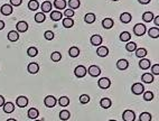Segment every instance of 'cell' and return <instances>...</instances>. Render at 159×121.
Returning <instances> with one entry per match:
<instances>
[{
    "label": "cell",
    "mask_w": 159,
    "mask_h": 121,
    "mask_svg": "<svg viewBox=\"0 0 159 121\" xmlns=\"http://www.w3.org/2000/svg\"><path fill=\"white\" fill-rule=\"evenodd\" d=\"M131 91L133 94L136 95H139V94H142L145 92V86L142 85L141 83H133L132 86H131Z\"/></svg>",
    "instance_id": "cell-1"
},
{
    "label": "cell",
    "mask_w": 159,
    "mask_h": 121,
    "mask_svg": "<svg viewBox=\"0 0 159 121\" xmlns=\"http://www.w3.org/2000/svg\"><path fill=\"white\" fill-rule=\"evenodd\" d=\"M146 26L144 24H137V25H135V27H133V33H135V35L136 36H142L146 34Z\"/></svg>",
    "instance_id": "cell-2"
},
{
    "label": "cell",
    "mask_w": 159,
    "mask_h": 121,
    "mask_svg": "<svg viewBox=\"0 0 159 121\" xmlns=\"http://www.w3.org/2000/svg\"><path fill=\"white\" fill-rule=\"evenodd\" d=\"M86 72L91 75V76L96 78V76H99V75L101 74V69H100L98 65H91V66L87 69Z\"/></svg>",
    "instance_id": "cell-3"
},
{
    "label": "cell",
    "mask_w": 159,
    "mask_h": 121,
    "mask_svg": "<svg viewBox=\"0 0 159 121\" xmlns=\"http://www.w3.org/2000/svg\"><path fill=\"white\" fill-rule=\"evenodd\" d=\"M56 98L54 95H47L45 99H44V104L47 108H53L56 106Z\"/></svg>",
    "instance_id": "cell-4"
},
{
    "label": "cell",
    "mask_w": 159,
    "mask_h": 121,
    "mask_svg": "<svg viewBox=\"0 0 159 121\" xmlns=\"http://www.w3.org/2000/svg\"><path fill=\"white\" fill-rule=\"evenodd\" d=\"M86 69L83 66V65H79V66H76L75 67V70H74V74H75V76L76 78H84L85 75H86Z\"/></svg>",
    "instance_id": "cell-5"
},
{
    "label": "cell",
    "mask_w": 159,
    "mask_h": 121,
    "mask_svg": "<svg viewBox=\"0 0 159 121\" xmlns=\"http://www.w3.org/2000/svg\"><path fill=\"white\" fill-rule=\"evenodd\" d=\"M98 85H99V87L102 89V90H105V89H109V87H110L111 81H110V78H101L98 81Z\"/></svg>",
    "instance_id": "cell-6"
},
{
    "label": "cell",
    "mask_w": 159,
    "mask_h": 121,
    "mask_svg": "<svg viewBox=\"0 0 159 121\" xmlns=\"http://www.w3.org/2000/svg\"><path fill=\"white\" fill-rule=\"evenodd\" d=\"M123 121H135L136 119V113L132 110H126L122 113Z\"/></svg>",
    "instance_id": "cell-7"
},
{
    "label": "cell",
    "mask_w": 159,
    "mask_h": 121,
    "mask_svg": "<svg viewBox=\"0 0 159 121\" xmlns=\"http://www.w3.org/2000/svg\"><path fill=\"white\" fill-rule=\"evenodd\" d=\"M16 104L19 108H25L28 104V98L25 97V95H20L16 99Z\"/></svg>",
    "instance_id": "cell-8"
},
{
    "label": "cell",
    "mask_w": 159,
    "mask_h": 121,
    "mask_svg": "<svg viewBox=\"0 0 159 121\" xmlns=\"http://www.w3.org/2000/svg\"><path fill=\"white\" fill-rule=\"evenodd\" d=\"M16 29H17V31L18 33H25V31H27V29H28V24L26 22H17V25H16Z\"/></svg>",
    "instance_id": "cell-9"
},
{
    "label": "cell",
    "mask_w": 159,
    "mask_h": 121,
    "mask_svg": "<svg viewBox=\"0 0 159 121\" xmlns=\"http://www.w3.org/2000/svg\"><path fill=\"white\" fill-rule=\"evenodd\" d=\"M128 66H129V63H128V61L124 59V58H121V59H119V61L116 62V69L120 70V71H124V70H127Z\"/></svg>",
    "instance_id": "cell-10"
},
{
    "label": "cell",
    "mask_w": 159,
    "mask_h": 121,
    "mask_svg": "<svg viewBox=\"0 0 159 121\" xmlns=\"http://www.w3.org/2000/svg\"><path fill=\"white\" fill-rule=\"evenodd\" d=\"M0 11H1V14L5 15V16H9V15L13 14V6L11 5H2V7L0 8Z\"/></svg>",
    "instance_id": "cell-11"
},
{
    "label": "cell",
    "mask_w": 159,
    "mask_h": 121,
    "mask_svg": "<svg viewBox=\"0 0 159 121\" xmlns=\"http://www.w3.org/2000/svg\"><path fill=\"white\" fill-rule=\"evenodd\" d=\"M27 70H28V72L30 74H36L39 71V65L37 64L36 62H31L27 66Z\"/></svg>",
    "instance_id": "cell-12"
},
{
    "label": "cell",
    "mask_w": 159,
    "mask_h": 121,
    "mask_svg": "<svg viewBox=\"0 0 159 121\" xmlns=\"http://www.w3.org/2000/svg\"><path fill=\"white\" fill-rule=\"evenodd\" d=\"M27 115H28L29 119L35 120V119L38 118V115H39V111L37 110L36 108H30L28 110V112H27Z\"/></svg>",
    "instance_id": "cell-13"
},
{
    "label": "cell",
    "mask_w": 159,
    "mask_h": 121,
    "mask_svg": "<svg viewBox=\"0 0 159 121\" xmlns=\"http://www.w3.org/2000/svg\"><path fill=\"white\" fill-rule=\"evenodd\" d=\"M90 42L93 46H101L102 44V37L100 35H93L90 38Z\"/></svg>",
    "instance_id": "cell-14"
},
{
    "label": "cell",
    "mask_w": 159,
    "mask_h": 121,
    "mask_svg": "<svg viewBox=\"0 0 159 121\" xmlns=\"http://www.w3.org/2000/svg\"><path fill=\"white\" fill-rule=\"evenodd\" d=\"M7 37L10 42H17V41L19 39V33H18L17 30H10V31L8 33Z\"/></svg>",
    "instance_id": "cell-15"
},
{
    "label": "cell",
    "mask_w": 159,
    "mask_h": 121,
    "mask_svg": "<svg viewBox=\"0 0 159 121\" xmlns=\"http://www.w3.org/2000/svg\"><path fill=\"white\" fill-rule=\"evenodd\" d=\"M131 19H132V16L129 13H122L120 15V20L123 24H129L131 22Z\"/></svg>",
    "instance_id": "cell-16"
},
{
    "label": "cell",
    "mask_w": 159,
    "mask_h": 121,
    "mask_svg": "<svg viewBox=\"0 0 159 121\" xmlns=\"http://www.w3.org/2000/svg\"><path fill=\"white\" fill-rule=\"evenodd\" d=\"M102 27L105 29H111L113 27V19H111V18H104L102 20Z\"/></svg>",
    "instance_id": "cell-17"
},
{
    "label": "cell",
    "mask_w": 159,
    "mask_h": 121,
    "mask_svg": "<svg viewBox=\"0 0 159 121\" xmlns=\"http://www.w3.org/2000/svg\"><path fill=\"white\" fill-rule=\"evenodd\" d=\"M141 80H142V82L146 83V84H150L153 82V80L155 78L152 76V74H149V73H145V74H142V76H141Z\"/></svg>",
    "instance_id": "cell-18"
},
{
    "label": "cell",
    "mask_w": 159,
    "mask_h": 121,
    "mask_svg": "<svg viewBox=\"0 0 159 121\" xmlns=\"http://www.w3.org/2000/svg\"><path fill=\"white\" fill-rule=\"evenodd\" d=\"M139 67H140L141 70H148V69L150 67V61L147 59L146 57H144V58L140 59V62H139Z\"/></svg>",
    "instance_id": "cell-19"
},
{
    "label": "cell",
    "mask_w": 159,
    "mask_h": 121,
    "mask_svg": "<svg viewBox=\"0 0 159 121\" xmlns=\"http://www.w3.org/2000/svg\"><path fill=\"white\" fill-rule=\"evenodd\" d=\"M2 108H3V111L6 113H11L15 110V104L13 102H5V104L2 106Z\"/></svg>",
    "instance_id": "cell-20"
},
{
    "label": "cell",
    "mask_w": 159,
    "mask_h": 121,
    "mask_svg": "<svg viewBox=\"0 0 159 121\" xmlns=\"http://www.w3.org/2000/svg\"><path fill=\"white\" fill-rule=\"evenodd\" d=\"M96 54L99 55L100 57H105L109 55V50L108 47H105V46H100L98 50H96Z\"/></svg>",
    "instance_id": "cell-21"
},
{
    "label": "cell",
    "mask_w": 159,
    "mask_h": 121,
    "mask_svg": "<svg viewBox=\"0 0 159 121\" xmlns=\"http://www.w3.org/2000/svg\"><path fill=\"white\" fill-rule=\"evenodd\" d=\"M42 8V13H50L52 10V2L51 1H44L42 3V6H39Z\"/></svg>",
    "instance_id": "cell-22"
},
{
    "label": "cell",
    "mask_w": 159,
    "mask_h": 121,
    "mask_svg": "<svg viewBox=\"0 0 159 121\" xmlns=\"http://www.w3.org/2000/svg\"><path fill=\"white\" fill-rule=\"evenodd\" d=\"M66 1L65 0H55L54 1V7L58 9V10H62V9H64L65 10V7H66Z\"/></svg>",
    "instance_id": "cell-23"
},
{
    "label": "cell",
    "mask_w": 159,
    "mask_h": 121,
    "mask_svg": "<svg viewBox=\"0 0 159 121\" xmlns=\"http://www.w3.org/2000/svg\"><path fill=\"white\" fill-rule=\"evenodd\" d=\"M100 106L103 109H109V108H111V106H112V101L109 99V98H103L100 101Z\"/></svg>",
    "instance_id": "cell-24"
},
{
    "label": "cell",
    "mask_w": 159,
    "mask_h": 121,
    "mask_svg": "<svg viewBox=\"0 0 159 121\" xmlns=\"http://www.w3.org/2000/svg\"><path fill=\"white\" fill-rule=\"evenodd\" d=\"M62 17H63V14H62L61 11H58V10H55V11H52L51 13V19L52 20H54V22L61 20Z\"/></svg>",
    "instance_id": "cell-25"
},
{
    "label": "cell",
    "mask_w": 159,
    "mask_h": 121,
    "mask_svg": "<svg viewBox=\"0 0 159 121\" xmlns=\"http://www.w3.org/2000/svg\"><path fill=\"white\" fill-rule=\"evenodd\" d=\"M153 18H155V15L152 14L151 11H146L142 15V20L145 22H150Z\"/></svg>",
    "instance_id": "cell-26"
},
{
    "label": "cell",
    "mask_w": 159,
    "mask_h": 121,
    "mask_svg": "<svg viewBox=\"0 0 159 121\" xmlns=\"http://www.w3.org/2000/svg\"><path fill=\"white\" fill-rule=\"evenodd\" d=\"M95 19H96V17H95V15L93 13H87L85 15V17H84V22L86 24H93L95 22Z\"/></svg>",
    "instance_id": "cell-27"
},
{
    "label": "cell",
    "mask_w": 159,
    "mask_h": 121,
    "mask_svg": "<svg viewBox=\"0 0 159 121\" xmlns=\"http://www.w3.org/2000/svg\"><path fill=\"white\" fill-rule=\"evenodd\" d=\"M148 35L151 38H158L159 37V28L158 27H152L148 30Z\"/></svg>",
    "instance_id": "cell-28"
},
{
    "label": "cell",
    "mask_w": 159,
    "mask_h": 121,
    "mask_svg": "<svg viewBox=\"0 0 159 121\" xmlns=\"http://www.w3.org/2000/svg\"><path fill=\"white\" fill-rule=\"evenodd\" d=\"M68 54H70L71 57L75 58V57H77L80 55V48L76 47V46H72V47L70 48V50H68Z\"/></svg>",
    "instance_id": "cell-29"
},
{
    "label": "cell",
    "mask_w": 159,
    "mask_h": 121,
    "mask_svg": "<svg viewBox=\"0 0 159 121\" xmlns=\"http://www.w3.org/2000/svg\"><path fill=\"white\" fill-rule=\"evenodd\" d=\"M119 38L121 42H129L131 39V34L129 31H122L119 36Z\"/></svg>",
    "instance_id": "cell-30"
},
{
    "label": "cell",
    "mask_w": 159,
    "mask_h": 121,
    "mask_svg": "<svg viewBox=\"0 0 159 121\" xmlns=\"http://www.w3.org/2000/svg\"><path fill=\"white\" fill-rule=\"evenodd\" d=\"M58 104L61 106V107H67L68 104H70V99L65 97V95H63V97H61L59 99H58Z\"/></svg>",
    "instance_id": "cell-31"
},
{
    "label": "cell",
    "mask_w": 159,
    "mask_h": 121,
    "mask_svg": "<svg viewBox=\"0 0 159 121\" xmlns=\"http://www.w3.org/2000/svg\"><path fill=\"white\" fill-rule=\"evenodd\" d=\"M136 52V56L139 57V58H144V57H146V55H147V53H148V50H146V48H137V50H135Z\"/></svg>",
    "instance_id": "cell-32"
},
{
    "label": "cell",
    "mask_w": 159,
    "mask_h": 121,
    "mask_svg": "<svg viewBox=\"0 0 159 121\" xmlns=\"http://www.w3.org/2000/svg\"><path fill=\"white\" fill-rule=\"evenodd\" d=\"M152 117L149 112H142L139 115V121H151Z\"/></svg>",
    "instance_id": "cell-33"
},
{
    "label": "cell",
    "mask_w": 159,
    "mask_h": 121,
    "mask_svg": "<svg viewBox=\"0 0 159 121\" xmlns=\"http://www.w3.org/2000/svg\"><path fill=\"white\" fill-rule=\"evenodd\" d=\"M39 7V3L37 0H30L28 2V8L29 10H33V11H36L37 9Z\"/></svg>",
    "instance_id": "cell-34"
},
{
    "label": "cell",
    "mask_w": 159,
    "mask_h": 121,
    "mask_svg": "<svg viewBox=\"0 0 159 121\" xmlns=\"http://www.w3.org/2000/svg\"><path fill=\"white\" fill-rule=\"evenodd\" d=\"M71 118V113L67 111V110H62L61 112H59V119L63 121H66L68 120Z\"/></svg>",
    "instance_id": "cell-35"
},
{
    "label": "cell",
    "mask_w": 159,
    "mask_h": 121,
    "mask_svg": "<svg viewBox=\"0 0 159 121\" xmlns=\"http://www.w3.org/2000/svg\"><path fill=\"white\" fill-rule=\"evenodd\" d=\"M67 5H68L70 8L73 10V9H77V8L81 6V2H80V0H68Z\"/></svg>",
    "instance_id": "cell-36"
},
{
    "label": "cell",
    "mask_w": 159,
    "mask_h": 121,
    "mask_svg": "<svg viewBox=\"0 0 159 121\" xmlns=\"http://www.w3.org/2000/svg\"><path fill=\"white\" fill-rule=\"evenodd\" d=\"M63 26L65 28H71V27L74 26V20L72 18H64L63 19Z\"/></svg>",
    "instance_id": "cell-37"
},
{
    "label": "cell",
    "mask_w": 159,
    "mask_h": 121,
    "mask_svg": "<svg viewBox=\"0 0 159 121\" xmlns=\"http://www.w3.org/2000/svg\"><path fill=\"white\" fill-rule=\"evenodd\" d=\"M45 19H46V16H45L44 13H37V14L35 15V22H38V24L45 22Z\"/></svg>",
    "instance_id": "cell-38"
},
{
    "label": "cell",
    "mask_w": 159,
    "mask_h": 121,
    "mask_svg": "<svg viewBox=\"0 0 159 121\" xmlns=\"http://www.w3.org/2000/svg\"><path fill=\"white\" fill-rule=\"evenodd\" d=\"M51 59L53 62H59L62 59V54L59 52H54V53H52Z\"/></svg>",
    "instance_id": "cell-39"
},
{
    "label": "cell",
    "mask_w": 159,
    "mask_h": 121,
    "mask_svg": "<svg viewBox=\"0 0 159 121\" xmlns=\"http://www.w3.org/2000/svg\"><path fill=\"white\" fill-rule=\"evenodd\" d=\"M126 50L128 52H135L137 50V44L133 43V42H128L127 45H126Z\"/></svg>",
    "instance_id": "cell-40"
},
{
    "label": "cell",
    "mask_w": 159,
    "mask_h": 121,
    "mask_svg": "<svg viewBox=\"0 0 159 121\" xmlns=\"http://www.w3.org/2000/svg\"><path fill=\"white\" fill-rule=\"evenodd\" d=\"M27 54H28L29 57H35L38 54V50H37L36 47L31 46V47H29L28 50H27Z\"/></svg>",
    "instance_id": "cell-41"
},
{
    "label": "cell",
    "mask_w": 159,
    "mask_h": 121,
    "mask_svg": "<svg viewBox=\"0 0 159 121\" xmlns=\"http://www.w3.org/2000/svg\"><path fill=\"white\" fill-rule=\"evenodd\" d=\"M153 98H155V95H153V93H152L151 91H146V92H144V100H145V101H151V100H153Z\"/></svg>",
    "instance_id": "cell-42"
},
{
    "label": "cell",
    "mask_w": 159,
    "mask_h": 121,
    "mask_svg": "<svg viewBox=\"0 0 159 121\" xmlns=\"http://www.w3.org/2000/svg\"><path fill=\"white\" fill-rule=\"evenodd\" d=\"M80 102L82 103V104H86L90 102V95H87V94H82V95H80Z\"/></svg>",
    "instance_id": "cell-43"
},
{
    "label": "cell",
    "mask_w": 159,
    "mask_h": 121,
    "mask_svg": "<svg viewBox=\"0 0 159 121\" xmlns=\"http://www.w3.org/2000/svg\"><path fill=\"white\" fill-rule=\"evenodd\" d=\"M44 37H45L47 41H52V39H54V33H53L52 30H46V31L44 33Z\"/></svg>",
    "instance_id": "cell-44"
},
{
    "label": "cell",
    "mask_w": 159,
    "mask_h": 121,
    "mask_svg": "<svg viewBox=\"0 0 159 121\" xmlns=\"http://www.w3.org/2000/svg\"><path fill=\"white\" fill-rule=\"evenodd\" d=\"M74 15H75L74 14V10H72V9H65V11H64L65 18H72Z\"/></svg>",
    "instance_id": "cell-45"
},
{
    "label": "cell",
    "mask_w": 159,
    "mask_h": 121,
    "mask_svg": "<svg viewBox=\"0 0 159 121\" xmlns=\"http://www.w3.org/2000/svg\"><path fill=\"white\" fill-rule=\"evenodd\" d=\"M151 71H152V74H155V75H159V64L153 65V66L151 67Z\"/></svg>",
    "instance_id": "cell-46"
},
{
    "label": "cell",
    "mask_w": 159,
    "mask_h": 121,
    "mask_svg": "<svg viewBox=\"0 0 159 121\" xmlns=\"http://www.w3.org/2000/svg\"><path fill=\"white\" fill-rule=\"evenodd\" d=\"M22 0H10V5L11 6H20Z\"/></svg>",
    "instance_id": "cell-47"
},
{
    "label": "cell",
    "mask_w": 159,
    "mask_h": 121,
    "mask_svg": "<svg viewBox=\"0 0 159 121\" xmlns=\"http://www.w3.org/2000/svg\"><path fill=\"white\" fill-rule=\"evenodd\" d=\"M139 1V3H141V5H147V3H149L151 0H138Z\"/></svg>",
    "instance_id": "cell-48"
},
{
    "label": "cell",
    "mask_w": 159,
    "mask_h": 121,
    "mask_svg": "<svg viewBox=\"0 0 159 121\" xmlns=\"http://www.w3.org/2000/svg\"><path fill=\"white\" fill-rule=\"evenodd\" d=\"M3 104H5V98L2 95H0V108L2 107Z\"/></svg>",
    "instance_id": "cell-49"
},
{
    "label": "cell",
    "mask_w": 159,
    "mask_h": 121,
    "mask_svg": "<svg viewBox=\"0 0 159 121\" xmlns=\"http://www.w3.org/2000/svg\"><path fill=\"white\" fill-rule=\"evenodd\" d=\"M155 25H156L157 27L159 26V16H156V17H155Z\"/></svg>",
    "instance_id": "cell-50"
},
{
    "label": "cell",
    "mask_w": 159,
    "mask_h": 121,
    "mask_svg": "<svg viewBox=\"0 0 159 121\" xmlns=\"http://www.w3.org/2000/svg\"><path fill=\"white\" fill-rule=\"evenodd\" d=\"M3 28H5V22L2 20H0V30H2Z\"/></svg>",
    "instance_id": "cell-51"
},
{
    "label": "cell",
    "mask_w": 159,
    "mask_h": 121,
    "mask_svg": "<svg viewBox=\"0 0 159 121\" xmlns=\"http://www.w3.org/2000/svg\"><path fill=\"white\" fill-rule=\"evenodd\" d=\"M7 121H17V120H16V119H8Z\"/></svg>",
    "instance_id": "cell-52"
},
{
    "label": "cell",
    "mask_w": 159,
    "mask_h": 121,
    "mask_svg": "<svg viewBox=\"0 0 159 121\" xmlns=\"http://www.w3.org/2000/svg\"><path fill=\"white\" fill-rule=\"evenodd\" d=\"M34 121H42V120H37V119H35V120H34Z\"/></svg>",
    "instance_id": "cell-53"
},
{
    "label": "cell",
    "mask_w": 159,
    "mask_h": 121,
    "mask_svg": "<svg viewBox=\"0 0 159 121\" xmlns=\"http://www.w3.org/2000/svg\"><path fill=\"white\" fill-rule=\"evenodd\" d=\"M112 1H119V0H112Z\"/></svg>",
    "instance_id": "cell-54"
},
{
    "label": "cell",
    "mask_w": 159,
    "mask_h": 121,
    "mask_svg": "<svg viewBox=\"0 0 159 121\" xmlns=\"http://www.w3.org/2000/svg\"><path fill=\"white\" fill-rule=\"evenodd\" d=\"M109 121H116V120H109Z\"/></svg>",
    "instance_id": "cell-55"
}]
</instances>
